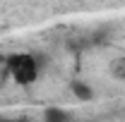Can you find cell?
Returning <instances> with one entry per match:
<instances>
[{"mask_svg": "<svg viewBox=\"0 0 125 122\" xmlns=\"http://www.w3.org/2000/svg\"><path fill=\"white\" fill-rule=\"evenodd\" d=\"M7 72L19 86H29L39 79V60L31 53H12L5 58Z\"/></svg>", "mask_w": 125, "mask_h": 122, "instance_id": "obj_1", "label": "cell"}, {"mask_svg": "<svg viewBox=\"0 0 125 122\" xmlns=\"http://www.w3.org/2000/svg\"><path fill=\"white\" fill-rule=\"evenodd\" d=\"M70 89H72V93L77 96L79 101H92V98H94V89L87 84V81H72Z\"/></svg>", "mask_w": 125, "mask_h": 122, "instance_id": "obj_2", "label": "cell"}, {"mask_svg": "<svg viewBox=\"0 0 125 122\" xmlns=\"http://www.w3.org/2000/svg\"><path fill=\"white\" fill-rule=\"evenodd\" d=\"M43 122H70V113L62 108H48L43 113Z\"/></svg>", "mask_w": 125, "mask_h": 122, "instance_id": "obj_3", "label": "cell"}, {"mask_svg": "<svg viewBox=\"0 0 125 122\" xmlns=\"http://www.w3.org/2000/svg\"><path fill=\"white\" fill-rule=\"evenodd\" d=\"M0 122H12V120H0Z\"/></svg>", "mask_w": 125, "mask_h": 122, "instance_id": "obj_4", "label": "cell"}]
</instances>
